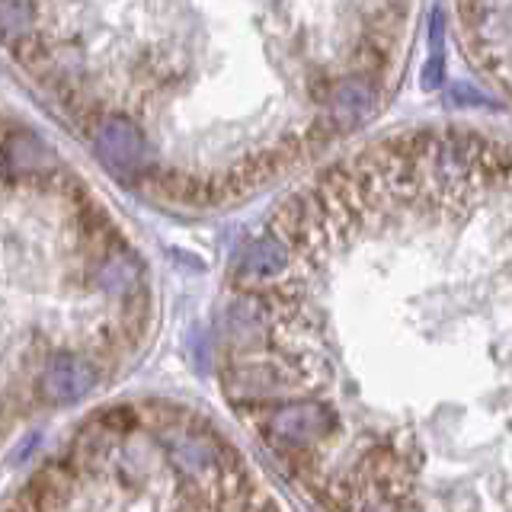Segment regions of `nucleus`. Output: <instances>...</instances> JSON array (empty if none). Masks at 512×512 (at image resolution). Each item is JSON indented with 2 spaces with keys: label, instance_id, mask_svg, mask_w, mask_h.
<instances>
[{
  "label": "nucleus",
  "instance_id": "obj_1",
  "mask_svg": "<svg viewBox=\"0 0 512 512\" xmlns=\"http://www.w3.org/2000/svg\"><path fill=\"white\" fill-rule=\"evenodd\" d=\"M221 384L317 512H512V135L343 148L240 247Z\"/></svg>",
  "mask_w": 512,
  "mask_h": 512
},
{
  "label": "nucleus",
  "instance_id": "obj_3",
  "mask_svg": "<svg viewBox=\"0 0 512 512\" xmlns=\"http://www.w3.org/2000/svg\"><path fill=\"white\" fill-rule=\"evenodd\" d=\"M448 20L471 74L512 109V0H448Z\"/></svg>",
  "mask_w": 512,
  "mask_h": 512
},
{
  "label": "nucleus",
  "instance_id": "obj_2",
  "mask_svg": "<svg viewBox=\"0 0 512 512\" xmlns=\"http://www.w3.org/2000/svg\"><path fill=\"white\" fill-rule=\"evenodd\" d=\"M416 20L420 0H0V58L122 189L218 215L362 135Z\"/></svg>",
  "mask_w": 512,
  "mask_h": 512
}]
</instances>
